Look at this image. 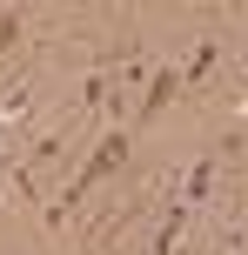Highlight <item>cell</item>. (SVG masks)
<instances>
[{"label": "cell", "instance_id": "cell-1", "mask_svg": "<svg viewBox=\"0 0 248 255\" xmlns=\"http://www.w3.org/2000/svg\"><path fill=\"white\" fill-rule=\"evenodd\" d=\"M174 88H181V67H161V74L148 81V94H141V121H148V115H161V101H168Z\"/></svg>", "mask_w": 248, "mask_h": 255}, {"label": "cell", "instance_id": "cell-2", "mask_svg": "<svg viewBox=\"0 0 248 255\" xmlns=\"http://www.w3.org/2000/svg\"><path fill=\"white\" fill-rule=\"evenodd\" d=\"M13 34H20V13H0V54L13 47Z\"/></svg>", "mask_w": 248, "mask_h": 255}]
</instances>
